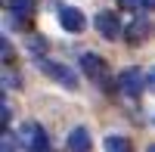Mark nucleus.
Wrapping results in <instances>:
<instances>
[{"mask_svg":"<svg viewBox=\"0 0 155 152\" xmlns=\"http://www.w3.org/2000/svg\"><path fill=\"white\" fill-rule=\"evenodd\" d=\"M19 143L28 149V152H44L47 149V131L37 121H25L22 127H19Z\"/></svg>","mask_w":155,"mask_h":152,"instance_id":"1","label":"nucleus"},{"mask_svg":"<svg viewBox=\"0 0 155 152\" xmlns=\"http://www.w3.org/2000/svg\"><path fill=\"white\" fill-rule=\"evenodd\" d=\"M37 68H41L44 74H50L56 84H62V87H68V90H74L78 87V78H74V71L71 68H65V65H59V62H50V59H37Z\"/></svg>","mask_w":155,"mask_h":152,"instance_id":"2","label":"nucleus"},{"mask_svg":"<svg viewBox=\"0 0 155 152\" xmlns=\"http://www.w3.org/2000/svg\"><path fill=\"white\" fill-rule=\"evenodd\" d=\"M143 87H146V74H143V71H137V68H124V71L118 74V90H121L124 96L137 99L140 93H143Z\"/></svg>","mask_w":155,"mask_h":152,"instance_id":"3","label":"nucleus"},{"mask_svg":"<svg viewBox=\"0 0 155 152\" xmlns=\"http://www.w3.org/2000/svg\"><path fill=\"white\" fill-rule=\"evenodd\" d=\"M56 16H59V25L65 31H71V34H78V31H84V12L78 9V6H68V3H59V9H56Z\"/></svg>","mask_w":155,"mask_h":152,"instance_id":"4","label":"nucleus"},{"mask_svg":"<svg viewBox=\"0 0 155 152\" xmlns=\"http://www.w3.org/2000/svg\"><path fill=\"white\" fill-rule=\"evenodd\" d=\"M149 34H152V22H149L146 16H137V19L124 28V41L130 44V47H137V44H143Z\"/></svg>","mask_w":155,"mask_h":152,"instance_id":"5","label":"nucleus"},{"mask_svg":"<svg viewBox=\"0 0 155 152\" xmlns=\"http://www.w3.org/2000/svg\"><path fill=\"white\" fill-rule=\"evenodd\" d=\"M93 25H96V31L106 37V41L121 37V22H118V16H115V12H99V16L93 19Z\"/></svg>","mask_w":155,"mask_h":152,"instance_id":"6","label":"nucleus"},{"mask_svg":"<svg viewBox=\"0 0 155 152\" xmlns=\"http://www.w3.org/2000/svg\"><path fill=\"white\" fill-rule=\"evenodd\" d=\"M81 68H84L87 78L106 81V62H102V56H96V53H84V56H81Z\"/></svg>","mask_w":155,"mask_h":152,"instance_id":"7","label":"nucleus"},{"mask_svg":"<svg viewBox=\"0 0 155 152\" xmlns=\"http://www.w3.org/2000/svg\"><path fill=\"white\" fill-rule=\"evenodd\" d=\"M6 6H9V16H12L16 25H28L31 16H34V3L31 0H9Z\"/></svg>","mask_w":155,"mask_h":152,"instance_id":"8","label":"nucleus"},{"mask_svg":"<svg viewBox=\"0 0 155 152\" xmlns=\"http://www.w3.org/2000/svg\"><path fill=\"white\" fill-rule=\"evenodd\" d=\"M68 149L71 152H90V131L87 127H74L68 134Z\"/></svg>","mask_w":155,"mask_h":152,"instance_id":"9","label":"nucleus"},{"mask_svg":"<svg viewBox=\"0 0 155 152\" xmlns=\"http://www.w3.org/2000/svg\"><path fill=\"white\" fill-rule=\"evenodd\" d=\"M106 152H134V146H130V140H127V137L109 134V137H106Z\"/></svg>","mask_w":155,"mask_h":152,"instance_id":"10","label":"nucleus"},{"mask_svg":"<svg viewBox=\"0 0 155 152\" xmlns=\"http://www.w3.org/2000/svg\"><path fill=\"white\" fill-rule=\"evenodd\" d=\"M121 9H130V12H143L146 9V0H118Z\"/></svg>","mask_w":155,"mask_h":152,"instance_id":"11","label":"nucleus"},{"mask_svg":"<svg viewBox=\"0 0 155 152\" xmlns=\"http://www.w3.org/2000/svg\"><path fill=\"white\" fill-rule=\"evenodd\" d=\"M16 140H19V137H12L9 127H6L3 131V143H0V152H12V149H16Z\"/></svg>","mask_w":155,"mask_h":152,"instance_id":"12","label":"nucleus"},{"mask_svg":"<svg viewBox=\"0 0 155 152\" xmlns=\"http://www.w3.org/2000/svg\"><path fill=\"white\" fill-rule=\"evenodd\" d=\"M0 121H3V131L9 127V106L3 103V106H0Z\"/></svg>","mask_w":155,"mask_h":152,"instance_id":"13","label":"nucleus"},{"mask_svg":"<svg viewBox=\"0 0 155 152\" xmlns=\"http://www.w3.org/2000/svg\"><path fill=\"white\" fill-rule=\"evenodd\" d=\"M146 87L155 93V65H152V68H149V74H146Z\"/></svg>","mask_w":155,"mask_h":152,"instance_id":"14","label":"nucleus"},{"mask_svg":"<svg viewBox=\"0 0 155 152\" xmlns=\"http://www.w3.org/2000/svg\"><path fill=\"white\" fill-rule=\"evenodd\" d=\"M0 50H3V62H9V59H12V50H9V41H3V44H0Z\"/></svg>","mask_w":155,"mask_h":152,"instance_id":"15","label":"nucleus"},{"mask_svg":"<svg viewBox=\"0 0 155 152\" xmlns=\"http://www.w3.org/2000/svg\"><path fill=\"white\" fill-rule=\"evenodd\" d=\"M146 9H155V0H146Z\"/></svg>","mask_w":155,"mask_h":152,"instance_id":"16","label":"nucleus"},{"mask_svg":"<svg viewBox=\"0 0 155 152\" xmlns=\"http://www.w3.org/2000/svg\"><path fill=\"white\" fill-rule=\"evenodd\" d=\"M146 152H155V146H149V149H146Z\"/></svg>","mask_w":155,"mask_h":152,"instance_id":"17","label":"nucleus"},{"mask_svg":"<svg viewBox=\"0 0 155 152\" xmlns=\"http://www.w3.org/2000/svg\"><path fill=\"white\" fill-rule=\"evenodd\" d=\"M44 152H47V149H44Z\"/></svg>","mask_w":155,"mask_h":152,"instance_id":"18","label":"nucleus"}]
</instances>
